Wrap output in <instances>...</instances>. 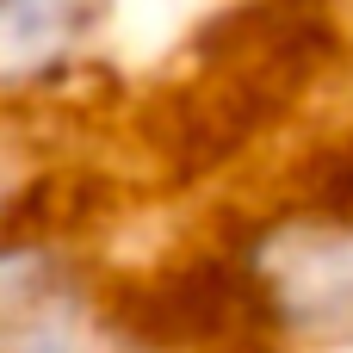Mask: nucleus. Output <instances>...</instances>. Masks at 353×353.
I'll use <instances>...</instances> for the list:
<instances>
[{"label":"nucleus","mask_w":353,"mask_h":353,"mask_svg":"<svg viewBox=\"0 0 353 353\" xmlns=\"http://www.w3.org/2000/svg\"><path fill=\"white\" fill-rule=\"evenodd\" d=\"M0 353H87L74 292L50 254H0Z\"/></svg>","instance_id":"nucleus-1"},{"label":"nucleus","mask_w":353,"mask_h":353,"mask_svg":"<svg viewBox=\"0 0 353 353\" xmlns=\"http://www.w3.org/2000/svg\"><path fill=\"white\" fill-rule=\"evenodd\" d=\"M273 292L298 329L353 335V242L335 230H304L273 254Z\"/></svg>","instance_id":"nucleus-2"},{"label":"nucleus","mask_w":353,"mask_h":353,"mask_svg":"<svg viewBox=\"0 0 353 353\" xmlns=\"http://www.w3.org/2000/svg\"><path fill=\"white\" fill-rule=\"evenodd\" d=\"M99 19V0H0V68H43L68 56Z\"/></svg>","instance_id":"nucleus-3"}]
</instances>
